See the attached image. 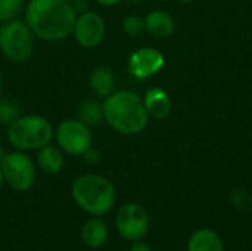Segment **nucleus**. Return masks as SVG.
<instances>
[{"label":"nucleus","instance_id":"nucleus-1","mask_svg":"<svg viewBox=\"0 0 252 251\" xmlns=\"http://www.w3.org/2000/svg\"><path fill=\"white\" fill-rule=\"evenodd\" d=\"M24 10V21L44 41H61L72 34L77 12L66 0H28Z\"/></svg>","mask_w":252,"mask_h":251},{"label":"nucleus","instance_id":"nucleus-2","mask_svg":"<svg viewBox=\"0 0 252 251\" xmlns=\"http://www.w3.org/2000/svg\"><path fill=\"white\" fill-rule=\"evenodd\" d=\"M103 107V120L111 129L121 135H137L148 124V112L140 98L131 90H118L106 96Z\"/></svg>","mask_w":252,"mask_h":251},{"label":"nucleus","instance_id":"nucleus-3","mask_svg":"<svg viewBox=\"0 0 252 251\" xmlns=\"http://www.w3.org/2000/svg\"><path fill=\"white\" fill-rule=\"evenodd\" d=\"M72 198L80 209L92 216L109 213L115 204V188L109 179L100 175H83L72 183Z\"/></svg>","mask_w":252,"mask_h":251},{"label":"nucleus","instance_id":"nucleus-4","mask_svg":"<svg viewBox=\"0 0 252 251\" xmlns=\"http://www.w3.org/2000/svg\"><path fill=\"white\" fill-rule=\"evenodd\" d=\"M53 136L55 130L43 115H19L7 126L6 132L9 143L19 151H38L49 145Z\"/></svg>","mask_w":252,"mask_h":251},{"label":"nucleus","instance_id":"nucleus-5","mask_svg":"<svg viewBox=\"0 0 252 251\" xmlns=\"http://www.w3.org/2000/svg\"><path fill=\"white\" fill-rule=\"evenodd\" d=\"M35 34L22 19H10L0 25V49L13 62H25L34 52Z\"/></svg>","mask_w":252,"mask_h":251},{"label":"nucleus","instance_id":"nucleus-6","mask_svg":"<svg viewBox=\"0 0 252 251\" xmlns=\"http://www.w3.org/2000/svg\"><path fill=\"white\" fill-rule=\"evenodd\" d=\"M0 166L3 172V179L12 189L18 192H25L34 185L35 167L32 160L24 151L7 152L0 161Z\"/></svg>","mask_w":252,"mask_h":251},{"label":"nucleus","instance_id":"nucleus-7","mask_svg":"<svg viewBox=\"0 0 252 251\" xmlns=\"http://www.w3.org/2000/svg\"><path fill=\"white\" fill-rule=\"evenodd\" d=\"M56 143L62 152L69 155H83L93 143V135L90 127L80 121L78 118L74 120H63L55 130Z\"/></svg>","mask_w":252,"mask_h":251},{"label":"nucleus","instance_id":"nucleus-8","mask_svg":"<svg viewBox=\"0 0 252 251\" xmlns=\"http://www.w3.org/2000/svg\"><path fill=\"white\" fill-rule=\"evenodd\" d=\"M151 220L146 209L137 203H126L115 216V228L124 240H143L149 232Z\"/></svg>","mask_w":252,"mask_h":251},{"label":"nucleus","instance_id":"nucleus-9","mask_svg":"<svg viewBox=\"0 0 252 251\" xmlns=\"http://www.w3.org/2000/svg\"><path fill=\"white\" fill-rule=\"evenodd\" d=\"M72 34L80 46H83L84 49H94L103 41L106 25L99 13L86 10L77 15Z\"/></svg>","mask_w":252,"mask_h":251},{"label":"nucleus","instance_id":"nucleus-10","mask_svg":"<svg viewBox=\"0 0 252 251\" xmlns=\"http://www.w3.org/2000/svg\"><path fill=\"white\" fill-rule=\"evenodd\" d=\"M164 55L154 47H140L128 59V71L137 80H145L162 70Z\"/></svg>","mask_w":252,"mask_h":251},{"label":"nucleus","instance_id":"nucleus-11","mask_svg":"<svg viewBox=\"0 0 252 251\" xmlns=\"http://www.w3.org/2000/svg\"><path fill=\"white\" fill-rule=\"evenodd\" d=\"M145 30L157 38H167L174 33L176 22L168 12L155 9L145 16Z\"/></svg>","mask_w":252,"mask_h":251},{"label":"nucleus","instance_id":"nucleus-12","mask_svg":"<svg viewBox=\"0 0 252 251\" xmlns=\"http://www.w3.org/2000/svg\"><path fill=\"white\" fill-rule=\"evenodd\" d=\"M143 104L148 115L154 117L155 120H164L171 112V101L168 95L159 87L149 89L143 98Z\"/></svg>","mask_w":252,"mask_h":251},{"label":"nucleus","instance_id":"nucleus-13","mask_svg":"<svg viewBox=\"0 0 252 251\" xmlns=\"http://www.w3.org/2000/svg\"><path fill=\"white\" fill-rule=\"evenodd\" d=\"M188 251H224V243L214 229L201 228L189 237Z\"/></svg>","mask_w":252,"mask_h":251},{"label":"nucleus","instance_id":"nucleus-14","mask_svg":"<svg viewBox=\"0 0 252 251\" xmlns=\"http://www.w3.org/2000/svg\"><path fill=\"white\" fill-rule=\"evenodd\" d=\"M81 240L90 249H100L108 240V228L105 222L97 216L87 220L81 229Z\"/></svg>","mask_w":252,"mask_h":251},{"label":"nucleus","instance_id":"nucleus-15","mask_svg":"<svg viewBox=\"0 0 252 251\" xmlns=\"http://www.w3.org/2000/svg\"><path fill=\"white\" fill-rule=\"evenodd\" d=\"M90 87L99 96H109L115 87V74L108 67H97L90 71L89 75Z\"/></svg>","mask_w":252,"mask_h":251},{"label":"nucleus","instance_id":"nucleus-16","mask_svg":"<svg viewBox=\"0 0 252 251\" xmlns=\"http://www.w3.org/2000/svg\"><path fill=\"white\" fill-rule=\"evenodd\" d=\"M37 164L47 175H56L63 167V155L59 146L46 145L37 152Z\"/></svg>","mask_w":252,"mask_h":251},{"label":"nucleus","instance_id":"nucleus-17","mask_svg":"<svg viewBox=\"0 0 252 251\" xmlns=\"http://www.w3.org/2000/svg\"><path fill=\"white\" fill-rule=\"evenodd\" d=\"M78 120L83 121L84 124L90 126H97L103 120V107L97 101H84L77 111Z\"/></svg>","mask_w":252,"mask_h":251},{"label":"nucleus","instance_id":"nucleus-18","mask_svg":"<svg viewBox=\"0 0 252 251\" xmlns=\"http://www.w3.org/2000/svg\"><path fill=\"white\" fill-rule=\"evenodd\" d=\"M27 0H0V22L18 18L25 9Z\"/></svg>","mask_w":252,"mask_h":251},{"label":"nucleus","instance_id":"nucleus-19","mask_svg":"<svg viewBox=\"0 0 252 251\" xmlns=\"http://www.w3.org/2000/svg\"><path fill=\"white\" fill-rule=\"evenodd\" d=\"M18 117H19V108L13 101L9 99L0 101V123L9 126Z\"/></svg>","mask_w":252,"mask_h":251},{"label":"nucleus","instance_id":"nucleus-20","mask_svg":"<svg viewBox=\"0 0 252 251\" xmlns=\"http://www.w3.org/2000/svg\"><path fill=\"white\" fill-rule=\"evenodd\" d=\"M123 30L128 36H139L145 31V19L136 15H130L123 21Z\"/></svg>","mask_w":252,"mask_h":251},{"label":"nucleus","instance_id":"nucleus-21","mask_svg":"<svg viewBox=\"0 0 252 251\" xmlns=\"http://www.w3.org/2000/svg\"><path fill=\"white\" fill-rule=\"evenodd\" d=\"M83 155H84V160H86L89 164H97V163L100 161V158H102L100 151L96 149V148H93V146H90Z\"/></svg>","mask_w":252,"mask_h":251},{"label":"nucleus","instance_id":"nucleus-22","mask_svg":"<svg viewBox=\"0 0 252 251\" xmlns=\"http://www.w3.org/2000/svg\"><path fill=\"white\" fill-rule=\"evenodd\" d=\"M130 251H152V247L148 243H145L142 240H137V241H133Z\"/></svg>","mask_w":252,"mask_h":251},{"label":"nucleus","instance_id":"nucleus-23","mask_svg":"<svg viewBox=\"0 0 252 251\" xmlns=\"http://www.w3.org/2000/svg\"><path fill=\"white\" fill-rule=\"evenodd\" d=\"M94 1H97L99 4H102V6H106V7H111V6H117L118 3H121L123 0H94Z\"/></svg>","mask_w":252,"mask_h":251},{"label":"nucleus","instance_id":"nucleus-24","mask_svg":"<svg viewBox=\"0 0 252 251\" xmlns=\"http://www.w3.org/2000/svg\"><path fill=\"white\" fill-rule=\"evenodd\" d=\"M6 154H7V152H4V149H3V146L0 145V161L3 160V157H4Z\"/></svg>","mask_w":252,"mask_h":251},{"label":"nucleus","instance_id":"nucleus-25","mask_svg":"<svg viewBox=\"0 0 252 251\" xmlns=\"http://www.w3.org/2000/svg\"><path fill=\"white\" fill-rule=\"evenodd\" d=\"M128 4H139L140 3V0H126Z\"/></svg>","mask_w":252,"mask_h":251},{"label":"nucleus","instance_id":"nucleus-26","mask_svg":"<svg viewBox=\"0 0 252 251\" xmlns=\"http://www.w3.org/2000/svg\"><path fill=\"white\" fill-rule=\"evenodd\" d=\"M3 172H1V166H0V186H1V183H3Z\"/></svg>","mask_w":252,"mask_h":251},{"label":"nucleus","instance_id":"nucleus-27","mask_svg":"<svg viewBox=\"0 0 252 251\" xmlns=\"http://www.w3.org/2000/svg\"><path fill=\"white\" fill-rule=\"evenodd\" d=\"M182 3H185V4H189V3H192L193 0H180Z\"/></svg>","mask_w":252,"mask_h":251},{"label":"nucleus","instance_id":"nucleus-28","mask_svg":"<svg viewBox=\"0 0 252 251\" xmlns=\"http://www.w3.org/2000/svg\"><path fill=\"white\" fill-rule=\"evenodd\" d=\"M66 1H69V3H74V1H77V0H66Z\"/></svg>","mask_w":252,"mask_h":251},{"label":"nucleus","instance_id":"nucleus-29","mask_svg":"<svg viewBox=\"0 0 252 251\" xmlns=\"http://www.w3.org/2000/svg\"><path fill=\"white\" fill-rule=\"evenodd\" d=\"M0 89H1V74H0Z\"/></svg>","mask_w":252,"mask_h":251},{"label":"nucleus","instance_id":"nucleus-30","mask_svg":"<svg viewBox=\"0 0 252 251\" xmlns=\"http://www.w3.org/2000/svg\"><path fill=\"white\" fill-rule=\"evenodd\" d=\"M159 1H168V0H159Z\"/></svg>","mask_w":252,"mask_h":251}]
</instances>
